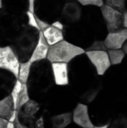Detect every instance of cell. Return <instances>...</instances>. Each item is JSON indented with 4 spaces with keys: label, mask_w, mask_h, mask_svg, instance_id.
<instances>
[{
    "label": "cell",
    "mask_w": 127,
    "mask_h": 128,
    "mask_svg": "<svg viewBox=\"0 0 127 128\" xmlns=\"http://www.w3.org/2000/svg\"><path fill=\"white\" fill-rule=\"evenodd\" d=\"M28 93L45 94L50 90L55 84L51 62L41 60L31 63L30 74L26 82Z\"/></svg>",
    "instance_id": "6da1fadb"
},
{
    "label": "cell",
    "mask_w": 127,
    "mask_h": 128,
    "mask_svg": "<svg viewBox=\"0 0 127 128\" xmlns=\"http://www.w3.org/2000/svg\"><path fill=\"white\" fill-rule=\"evenodd\" d=\"M39 34V30L25 25L10 44L20 63L29 61L37 43Z\"/></svg>",
    "instance_id": "7a4b0ae2"
},
{
    "label": "cell",
    "mask_w": 127,
    "mask_h": 128,
    "mask_svg": "<svg viewBox=\"0 0 127 128\" xmlns=\"http://www.w3.org/2000/svg\"><path fill=\"white\" fill-rule=\"evenodd\" d=\"M27 25L26 14L17 15L0 9V46H10L21 29Z\"/></svg>",
    "instance_id": "3957f363"
},
{
    "label": "cell",
    "mask_w": 127,
    "mask_h": 128,
    "mask_svg": "<svg viewBox=\"0 0 127 128\" xmlns=\"http://www.w3.org/2000/svg\"><path fill=\"white\" fill-rule=\"evenodd\" d=\"M80 21L86 26L95 40H104L108 31L104 22L100 8L85 6L82 8Z\"/></svg>",
    "instance_id": "277c9868"
},
{
    "label": "cell",
    "mask_w": 127,
    "mask_h": 128,
    "mask_svg": "<svg viewBox=\"0 0 127 128\" xmlns=\"http://www.w3.org/2000/svg\"><path fill=\"white\" fill-rule=\"evenodd\" d=\"M64 39L69 43L85 50L95 40L89 30L81 22L64 26L63 30Z\"/></svg>",
    "instance_id": "5b68a950"
},
{
    "label": "cell",
    "mask_w": 127,
    "mask_h": 128,
    "mask_svg": "<svg viewBox=\"0 0 127 128\" xmlns=\"http://www.w3.org/2000/svg\"><path fill=\"white\" fill-rule=\"evenodd\" d=\"M85 51L76 46L64 39L52 46H49L47 60L52 62H64L69 63L73 58L85 53Z\"/></svg>",
    "instance_id": "8992f818"
},
{
    "label": "cell",
    "mask_w": 127,
    "mask_h": 128,
    "mask_svg": "<svg viewBox=\"0 0 127 128\" xmlns=\"http://www.w3.org/2000/svg\"><path fill=\"white\" fill-rule=\"evenodd\" d=\"M40 109L39 104L36 100L30 99L17 111L19 122L27 128H44L43 117H37Z\"/></svg>",
    "instance_id": "52a82bcc"
},
{
    "label": "cell",
    "mask_w": 127,
    "mask_h": 128,
    "mask_svg": "<svg viewBox=\"0 0 127 128\" xmlns=\"http://www.w3.org/2000/svg\"><path fill=\"white\" fill-rule=\"evenodd\" d=\"M64 2V0H35L33 13L51 25L59 19Z\"/></svg>",
    "instance_id": "ba28073f"
},
{
    "label": "cell",
    "mask_w": 127,
    "mask_h": 128,
    "mask_svg": "<svg viewBox=\"0 0 127 128\" xmlns=\"http://www.w3.org/2000/svg\"><path fill=\"white\" fill-rule=\"evenodd\" d=\"M82 8L77 0H64L58 20L64 26L76 23L81 20Z\"/></svg>",
    "instance_id": "9c48e42d"
},
{
    "label": "cell",
    "mask_w": 127,
    "mask_h": 128,
    "mask_svg": "<svg viewBox=\"0 0 127 128\" xmlns=\"http://www.w3.org/2000/svg\"><path fill=\"white\" fill-rule=\"evenodd\" d=\"M100 10L108 32L124 28V14L122 12L106 4H103L100 8Z\"/></svg>",
    "instance_id": "30bf717a"
},
{
    "label": "cell",
    "mask_w": 127,
    "mask_h": 128,
    "mask_svg": "<svg viewBox=\"0 0 127 128\" xmlns=\"http://www.w3.org/2000/svg\"><path fill=\"white\" fill-rule=\"evenodd\" d=\"M20 62L10 46H0V69L12 73L16 78Z\"/></svg>",
    "instance_id": "8fae6325"
},
{
    "label": "cell",
    "mask_w": 127,
    "mask_h": 128,
    "mask_svg": "<svg viewBox=\"0 0 127 128\" xmlns=\"http://www.w3.org/2000/svg\"><path fill=\"white\" fill-rule=\"evenodd\" d=\"M85 54L96 70L97 74L103 76L112 66L107 50L85 51Z\"/></svg>",
    "instance_id": "7c38bea8"
},
{
    "label": "cell",
    "mask_w": 127,
    "mask_h": 128,
    "mask_svg": "<svg viewBox=\"0 0 127 128\" xmlns=\"http://www.w3.org/2000/svg\"><path fill=\"white\" fill-rule=\"evenodd\" d=\"M73 122L82 128H94L93 122L91 120L88 105L85 104H78L73 112Z\"/></svg>",
    "instance_id": "4fadbf2b"
},
{
    "label": "cell",
    "mask_w": 127,
    "mask_h": 128,
    "mask_svg": "<svg viewBox=\"0 0 127 128\" xmlns=\"http://www.w3.org/2000/svg\"><path fill=\"white\" fill-rule=\"evenodd\" d=\"M127 40V28H122L115 32H108L104 39V44L107 50H117L121 49Z\"/></svg>",
    "instance_id": "5bb4252c"
},
{
    "label": "cell",
    "mask_w": 127,
    "mask_h": 128,
    "mask_svg": "<svg viewBox=\"0 0 127 128\" xmlns=\"http://www.w3.org/2000/svg\"><path fill=\"white\" fill-rule=\"evenodd\" d=\"M52 72L55 84L58 86H67L69 85L68 64L64 62L51 63Z\"/></svg>",
    "instance_id": "9a60e30c"
},
{
    "label": "cell",
    "mask_w": 127,
    "mask_h": 128,
    "mask_svg": "<svg viewBox=\"0 0 127 128\" xmlns=\"http://www.w3.org/2000/svg\"><path fill=\"white\" fill-rule=\"evenodd\" d=\"M16 80L12 73L0 69V100L10 94Z\"/></svg>",
    "instance_id": "2e32d148"
},
{
    "label": "cell",
    "mask_w": 127,
    "mask_h": 128,
    "mask_svg": "<svg viewBox=\"0 0 127 128\" xmlns=\"http://www.w3.org/2000/svg\"><path fill=\"white\" fill-rule=\"evenodd\" d=\"M28 8V0H1V8L14 14H25Z\"/></svg>",
    "instance_id": "e0dca14e"
},
{
    "label": "cell",
    "mask_w": 127,
    "mask_h": 128,
    "mask_svg": "<svg viewBox=\"0 0 127 128\" xmlns=\"http://www.w3.org/2000/svg\"><path fill=\"white\" fill-rule=\"evenodd\" d=\"M49 49V44L46 43V41L43 35L42 32H40L37 43L33 50L31 56L29 59V62L31 63H34L36 62L46 59Z\"/></svg>",
    "instance_id": "ac0fdd59"
},
{
    "label": "cell",
    "mask_w": 127,
    "mask_h": 128,
    "mask_svg": "<svg viewBox=\"0 0 127 128\" xmlns=\"http://www.w3.org/2000/svg\"><path fill=\"white\" fill-rule=\"evenodd\" d=\"M42 33L46 43L49 44V46L64 40L63 32L55 28L51 25L46 29H44Z\"/></svg>",
    "instance_id": "d6986e66"
},
{
    "label": "cell",
    "mask_w": 127,
    "mask_h": 128,
    "mask_svg": "<svg viewBox=\"0 0 127 128\" xmlns=\"http://www.w3.org/2000/svg\"><path fill=\"white\" fill-rule=\"evenodd\" d=\"M73 122L72 112H66L50 118L51 128H65Z\"/></svg>",
    "instance_id": "ffe728a7"
},
{
    "label": "cell",
    "mask_w": 127,
    "mask_h": 128,
    "mask_svg": "<svg viewBox=\"0 0 127 128\" xmlns=\"http://www.w3.org/2000/svg\"><path fill=\"white\" fill-rule=\"evenodd\" d=\"M14 105L11 97L9 95L0 100V118L4 120H8L15 111Z\"/></svg>",
    "instance_id": "44dd1931"
},
{
    "label": "cell",
    "mask_w": 127,
    "mask_h": 128,
    "mask_svg": "<svg viewBox=\"0 0 127 128\" xmlns=\"http://www.w3.org/2000/svg\"><path fill=\"white\" fill-rule=\"evenodd\" d=\"M107 53L110 60L111 65H118L121 64L126 56L122 49L107 50Z\"/></svg>",
    "instance_id": "7402d4cb"
},
{
    "label": "cell",
    "mask_w": 127,
    "mask_h": 128,
    "mask_svg": "<svg viewBox=\"0 0 127 128\" xmlns=\"http://www.w3.org/2000/svg\"><path fill=\"white\" fill-rule=\"evenodd\" d=\"M31 63L28 61L26 62L20 63L19 68V72L17 76V80L21 82L22 84H26L29 74H30V70H31Z\"/></svg>",
    "instance_id": "603a6c76"
},
{
    "label": "cell",
    "mask_w": 127,
    "mask_h": 128,
    "mask_svg": "<svg viewBox=\"0 0 127 128\" xmlns=\"http://www.w3.org/2000/svg\"><path fill=\"white\" fill-rule=\"evenodd\" d=\"M30 100V95L28 93V90L27 88V85L26 84H22L21 91L17 97L16 99V106H15V110H16V112L25 104H26L28 100Z\"/></svg>",
    "instance_id": "cb8c5ba5"
},
{
    "label": "cell",
    "mask_w": 127,
    "mask_h": 128,
    "mask_svg": "<svg viewBox=\"0 0 127 128\" xmlns=\"http://www.w3.org/2000/svg\"><path fill=\"white\" fill-rule=\"evenodd\" d=\"M103 4L122 13L127 10V0H103Z\"/></svg>",
    "instance_id": "d4e9b609"
},
{
    "label": "cell",
    "mask_w": 127,
    "mask_h": 128,
    "mask_svg": "<svg viewBox=\"0 0 127 128\" xmlns=\"http://www.w3.org/2000/svg\"><path fill=\"white\" fill-rule=\"evenodd\" d=\"M96 50H107L104 44V40H94L92 44L85 50V51H96Z\"/></svg>",
    "instance_id": "484cf974"
},
{
    "label": "cell",
    "mask_w": 127,
    "mask_h": 128,
    "mask_svg": "<svg viewBox=\"0 0 127 128\" xmlns=\"http://www.w3.org/2000/svg\"><path fill=\"white\" fill-rule=\"evenodd\" d=\"M22 83L21 82H19L18 80H16L15 84H14V86L10 92V96L11 97V99L13 100V105H14V108L16 106V99H17V97L21 91V88H22Z\"/></svg>",
    "instance_id": "4316f807"
},
{
    "label": "cell",
    "mask_w": 127,
    "mask_h": 128,
    "mask_svg": "<svg viewBox=\"0 0 127 128\" xmlns=\"http://www.w3.org/2000/svg\"><path fill=\"white\" fill-rule=\"evenodd\" d=\"M82 6H95L101 8L104 4L103 0H77Z\"/></svg>",
    "instance_id": "83f0119b"
},
{
    "label": "cell",
    "mask_w": 127,
    "mask_h": 128,
    "mask_svg": "<svg viewBox=\"0 0 127 128\" xmlns=\"http://www.w3.org/2000/svg\"><path fill=\"white\" fill-rule=\"evenodd\" d=\"M26 16H27V25L32 27V28H34L39 30L34 14L33 12H31V11L28 10V11L26 12Z\"/></svg>",
    "instance_id": "f1b7e54d"
},
{
    "label": "cell",
    "mask_w": 127,
    "mask_h": 128,
    "mask_svg": "<svg viewBox=\"0 0 127 128\" xmlns=\"http://www.w3.org/2000/svg\"><path fill=\"white\" fill-rule=\"evenodd\" d=\"M35 17H36V21H37V26H38V28H39L40 32H43L44 29H46L47 27H49L50 26V24H49L48 22L43 21V20H40L37 16H35Z\"/></svg>",
    "instance_id": "f546056e"
},
{
    "label": "cell",
    "mask_w": 127,
    "mask_h": 128,
    "mask_svg": "<svg viewBox=\"0 0 127 128\" xmlns=\"http://www.w3.org/2000/svg\"><path fill=\"white\" fill-rule=\"evenodd\" d=\"M51 26H52L55 27V28H57V29H58V30H61V31H62L63 28H64V25L59 20H58L53 22L51 24Z\"/></svg>",
    "instance_id": "4dcf8cb0"
},
{
    "label": "cell",
    "mask_w": 127,
    "mask_h": 128,
    "mask_svg": "<svg viewBox=\"0 0 127 128\" xmlns=\"http://www.w3.org/2000/svg\"><path fill=\"white\" fill-rule=\"evenodd\" d=\"M13 123H14V126H15V128H25V126H23L19 122V120H18V118L16 117V119H15V121L13 122Z\"/></svg>",
    "instance_id": "1f68e13d"
},
{
    "label": "cell",
    "mask_w": 127,
    "mask_h": 128,
    "mask_svg": "<svg viewBox=\"0 0 127 128\" xmlns=\"http://www.w3.org/2000/svg\"><path fill=\"white\" fill-rule=\"evenodd\" d=\"M34 2H35V0H28V4H29L28 10H29V11H31V12H33V11H34Z\"/></svg>",
    "instance_id": "d6a6232c"
},
{
    "label": "cell",
    "mask_w": 127,
    "mask_h": 128,
    "mask_svg": "<svg viewBox=\"0 0 127 128\" xmlns=\"http://www.w3.org/2000/svg\"><path fill=\"white\" fill-rule=\"evenodd\" d=\"M7 123V120H4V119L0 118V128H6Z\"/></svg>",
    "instance_id": "836d02e7"
},
{
    "label": "cell",
    "mask_w": 127,
    "mask_h": 128,
    "mask_svg": "<svg viewBox=\"0 0 127 128\" xmlns=\"http://www.w3.org/2000/svg\"><path fill=\"white\" fill-rule=\"evenodd\" d=\"M124 14V28H127V10L123 13Z\"/></svg>",
    "instance_id": "e575fe53"
},
{
    "label": "cell",
    "mask_w": 127,
    "mask_h": 128,
    "mask_svg": "<svg viewBox=\"0 0 127 128\" xmlns=\"http://www.w3.org/2000/svg\"><path fill=\"white\" fill-rule=\"evenodd\" d=\"M122 50L124 52V53L127 55V40L125 41V43L124 44V45H123V46H122Z\"/></svg>",
    "instance_id": "d590c367"
},
{
    "label": "cell",
    "mask_w": 127,
    "mask_h": 128,
    "mask_svg": "<svg viewBox=\"0 0 127 128\" xmlns=\"http://www.w3.org/2000/svg\"><path fill=\"white\" fill-rule=\"evenodd\" d=\"M15 128L14 126V123L13 122H7L6 128Z\"/></svg>",
    "instance_id": "8d00e7d4"
},
{
    "label": "cell",
    "mask_w": 127,
    "mask_h": 128,
    "mask_svg": "<svg viewBox=\"0 0 127 128\" xmlns=\"http://www.w3.org/2000/svg\"><path fill=\"white\" fill-rule=\"evenodd\" d=\"M109 124H110V123H108L107 124H106V125H103V126H100V127H94L95 128H109Z\"/></svg>",
    "instance_id": "74e56055"
},
{
    "label": "cell",
    "mask_w": 127,
    "mask_h": 128,
    "mask_svg": "<svg viewBox=\"0 0 127 128\" xmlns=\"http://www.w3.org/2000/svg\"><path fill=\"white\" fill-rule=\"evenodd\" d=\"M1 8V0H0V9Z\"/></svg>",
    "instance_id": "f35d334b"
},
{
    "label": "cell",
    "mask_w": 127,
    "mask_h": 128,
    "mask_svg": "<svg viewBox=\"0 0 127 128\" xmlns=\"http://www.w3.org/2000/svg\"></svg>",
    "instance_id": "ab89813d"
}]
</instances>
